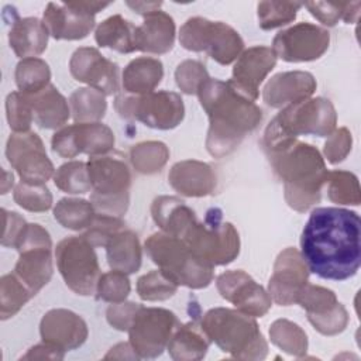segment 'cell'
I'll use <instances>...</instances> for the list:
<instances>
[{"label":"cell","mask_w":361,"mask_h":361,"mask_svg":"<svg viewBox=\"0 0 361 361\" xmlns=\"http://www.w3.org/2000/svg\"><path fill=\"white\" fill-rule=\"evenodd\" d=\"M54 183L65 193L78 195L92 192L87 165L82 161H69L54 173Z\"/></svg>","instance_id":"obj_39"},{"label":"cell","mask_w":361,"mask_h":361,"mask_svg":"<svg viewBox=\"0 0 361 361\" xmlns=\"http://www.w3.org/2000/svg\"><path fill=\"white\" fill-rule=\"evenodd\" d=\"M48 28L37 17H16L8 31V44L14 54L21 58H37L47 49Z\"/></svg>","instance_id":"obj_26"},{"label":"cell","mask_w":361,"mask_h":361,"mask_svg":"<svg viewBox=\"0 0 361 361\" xmlns=\"http://www.w3.org/2000/svg\"><path fill=\"white\" fill-rule=\"evenodd\" d=\"M313 17H316L322 24L333 27L338 20H344L347 24L357 23L358 10L361 7L360 1L353 3H333V1H307L302 3Z\"/></svg>","instance_id":"obj_38"},{"label":"cell","mask_w":361,"mask_h":361,"mask_svg":"<svg viewBox=\"0 0 361 361\" xmlns=\"http://www.w3.org/2000/svg\"><path fill=\"white\" fill-rule=\"evenodd\" d=\"M180 326L176 314L164 307L140 306L128 327L130 344L138 358L159 357Z\"/></svg>","instance_id":"obj_13"},{"label":"cell","mask_w":361,"mask_h":361,"mask_svg":"<svg viewBox=\"0 0 361 361\" xmlns=\"http://www.w3.org/2000/svg\"><path fill=\"white\" fill-rule=\"evenodd\" d=\"M309 269L300 252L292 247L285 248L274 264L268 282V293L281 306L296 303L303 286L307 283Z\"/></svg>","instance_id":"obj_19"},{"label":"cell","mask_w":361,"mask_h":361,"mask_svg":"<svg viewBox=\"0 0 361 361\" xmlns=\"http://www.w3.org/2000/svg\"><path fill=\"white\" fill-rule=\"evenodd\" d=\"M210 76L204 66L197 61H183L175 71V80L178 87L186 94H196L200 85Z\"/></svg>","instance_id":"obj_47"},{"label":"cell","mask_w":361,"mask_h":361,"mask_svg":"<svg viewBox=\"0 0 361 361\" xmlns=\"http://www.w3.org/2000/svg\"><path fill=\"white\" fill-rule=\"evenodd\" d=\"M107 262L111 269L134 274L141 267L142 250L137 234L127 227L116 231L104 244Z\"/></svg>","instance_id":"obj_28"},{"label":"cell","mask_w":361,"mask_h":361,"mask_svg":"<svg viewBox=\"0 0 361 361\" xmlns=\"http://www.w3.org/2000/svg\"><path fill=\"white\" fill-rule=\"evenodd\" d=\"M25 96L30 102L34 121L41 128H62L71 117V107L68 100L51 83L42 90Z\"/></svg>","instance_id":"obj_27"},{"label":"cell","mask_w":361,"mask_h":361,"mask_svg":"<svg viewBox=\"0 0 361 361\" xmlns=\"http://www.w3.org/2000/svg\"><path fill=\"white\" fill-rule=\"evenodd\" d=\"M144 245L158 269L178 286L202 289L213 281V265L199 258L180 238L159 231L151 234Z\"/></svg>","instance_id":"obj_6"},{"label":"cell","mask_w":361,"mask_h":361,"mask_svg":"<svg viewBox=\"0 0 361 361\" xmlns=\"http://www.w3.org/2000/svg\"><path fill=\"white\" fill-rule=\"evenodd\" d=\"M168 180L178 193L189 197L207 196L216 189L213 168L206 162L195 159L176 162L168 173Z\"/></svg>","instance_id":"obj_24"},{"label":"cell","mask_w":361,"mask_h":361,"mask_svg":"<svg viewBox=\"0 0 361 361\" xmlns=\"http://www.w3.org/2000/svg\"><path fill=\"white\" fill-rule=\"evenodd\" d=\"M14 202L28 212H47L52 206V195L47 185H31L20 182L13 192Z\"/></svg>","instance_id":"obj_45"},{"label":"cell","mask_w":361,"mask_h":361,"mask_svg":"<svg viewBox=\"0 0 361 361\" xmlns=\"http://www.w3.org/2000/svg\"><path fill=\"white\" fill-rule=\"evenodd\" d=\"M135 30L130 20H126L120 14H114L102 21L96 31L94 39L103 48H110L120 54L135 52Z\"/></svg>","instance_id":"obj_31"},{"label":"cell","mask_w":361,"mask_h":361,"mask_svg":"<svg viewBox=\"0 0 361 361\" xmlns=\"http://www.w3.org/2000/svg\"><path fill=\"white\" fill-rule=\"evenodd\" d=\"M164 76V66L158 58L138 56L124 68L121 83L123 89L134 96L154 92Z\"/></svg>","instance_id":"obj_29"},{"label":"cell","mask_w":361,"mask_h":361,"mask_svg":"<svg viewBox=\"0 0 361 361\" xmlns=\"http://www.w3.org/2000/svg\"><path fill=\"white\" fill-rule=\"evenodd\" d=\"M124 227H126V223L120 217L104 214V213H96L92 224L86 228L83 235L94 247H104L110 235H113L116 231Z\"/></svg>","instance_id":"obj_48"},{"label":"cell","mask_w":361,"mask_h":361,"mask_svg":"<svg viewBox=\"0 0 361 361\" xmlns=\"http://www.w3.org/2000/svg\"><path fill=\"white\" fill-rule=\"evenodd\" d=\"M351 133L345 127L334 130L324 144V155L327 161L330 164L341 162L351 151Z\"/></svg>","instance_id":"obj_49"},{"label":"cell","mask_w":361,"mask_h":361,"mask_svg":"<svg viewBox=\"0 0 361 361\" xmlns=\"http://www.w3.org/2000/svg\"><path fill=\"white\" fill-rule=\"evenodd\" d=\"M175 21L162 10L144 16V21L135 30V48L147 54H166L175 44Z\"/></svg>","instance_id":"obj_25"},{"label":"cell","mask_w":361,"mask_h":361,"mask_svg":"<svg viewBox=\"0 0 361 361\" xmlns=\"http://www.w3.org/2000/svg\"><path fill=\"white\" fill-rule=\"evenodd\" d=\"M271 341L293 357H303L307 350L306 333L286 319L275 320L269 329Z\"/></svg>","instance_id":"obj_36"},{"label":"cell","mask_w":361,"mask_h":361,"mask_svg":"<svg viewBox=\"0 0 361 361\" xmlns=\"http://www.w3.org/2000/svg\"><path fill=\"white\" fill-rule=\"evenodd\" d=\"M274 172L283 182L286 203L305 212L320 202L329 171L316 147L292 140L265 149Z\"/></svg>","instance_id":"obj_3"},{"label":"cell","mask_w":361,"mask_h":361,"mask_svg":"<svg viewBox=\"0 0 361 361\" xmlns=\"http://www.w3.org/2000/svg\"><path fill=\"white\" fill-rule=\"evenodd\" d=\"M329 44L327 30L312 23H298L274 37L272 51L276 58L286 62H309L319 59L327 51Z\"/></svg>","instance_id":"obj_16"},{"label":"cell","mask_w":361,"mask_h":361,"mask_svg":"<svg viewBox=\"0 0 361 361\" xmlns=\"http://www.w3.org/2000/svg\"><path fill=\"white\" fill-rule=\"evenodd\" d=\"M179 238L213 267L233 262L240 252L238 233L231 223L221 220L220 209H210L203 223L195 217Z\"/></svg>","instance_id":"obj_8"},{"label":"cell","mask_w":361,"mask_h":361,"mask_svg":"<svg viewBox=\"0 0 361 361\" xmlns=\"http://www.w3.org/2000/svg\"><path fill=\"white\" fill-rule=\"evenodd\" d=\"M130 290L131 285L127 274L111 269L100 275L96 286V299L109 303H120L127 299Z\"/></svg>","instance_id":"obj_44"},{"label":"cell","mask_w":361,"mask_h":361,"mask_svg":"<svg viewBox=\"0 0 361 361\" xmlns=\"http://www.w3.org/2000/svg\"><path fill=\"white\" fill-rule=\"evenodd\" d=\"M96 216V209L92 202L76 197L61 199L54 207L55 220L69 230H86Z\"/></svg>","instance_id":"obj_33"},{"label":"cell","mask_w":361,"mask_h":361,"mask_svg":"<svg viewBox=\"0 0 361 361\" xmlns=\"http://www.w3.org/2000/svg\"><path fill=\"white\" fill-rule=\"evenodd\" d=\"M35 293L14 274H6L0 279V317H13Z\"/></svg>","instance_id":"obj_34"},{"label":"cell","mask_w":361,"mask_h":361,"mask_svg":"<svg viewBox=\"0 0 361 361\" xmlns=\"http://www.w3.org/2000/svg\"><path fill=\"white\" fill-rule=\"evenodd\" d=\"M3 175H4V179H3V188H1V193L3 195H6L7 193V183L13 188V185H14V178H13V173H8V172H6V171H3Z\"/></svg>","instance_id":"obj_54"},{"label":"cell","mask_w":361,"mask_h":361,"mask_svg":"<svg viewBox=\"0 0 361 361\" xmlns=\"http://www.w3.org/2000/svg\"><path fill=\"white\" fill-rule=\"evenodd\" d=\"M169 158L168 147L161 141H145L130 149V159L140 173L159 172Z\"/></svg>","instance_id":"obj_37"},{"label":"cell","mask_w":361,"mask_h":361,"mask_svg":"<svg viewBox=\"0 0 361 361\" xmlns=\"http://www.w3.org/2000/svg\"><path fill=\"white\" fill-rule=\"evenodd\" d=\"M6 157L25 183L45 185L47 180L54 178L55 168L37 133L11 134L7 141Z\"/></svg>","instance_id":"obj_14"},{"label":"cell","mask_w":361,"mask_h":361,"mask_svg":"<svg viewBox=\"0 0 361 361\" xmlns=\"http://www.w3.org/2000/svg\"><path fill=\"white\" fill-rule=\"evenodd\" d=\"M87 172L92 183L90 202L99 213L121 217L130 202L131 172L120 152L90 157Z\"/></svg>","instance_id":"obj_7"},{"label":"cell","mask_w":361,"mask_h":361,"mask_svg":"<svg viewBox=\"0 0 361 361\" xmlns=\"http://www.w3.org/2000/svg\"><path fill=\"white\" fill-rule=\"evenodd\" d=\"M327 196L338 204H360V186L354 173L347 171H330L326 178Z\"/></svg>","instance_id":"obj_41"},{"label":"cell","mask_w":361,"mask_h":361,"mask_svg":"<svg viewBox=\"0 0 361 361\" xmlns=\"http://www.w3.org/2000/svg\"><path fill=\"white\" fill-rule=\"evenodd\" d=\"M52 151L62 158H75L79 154L90 157L109 154L114 147V134L106 124L75 123L59 128L51 140Z\"/></svg>","instance_id":"obj_15"},{"label":"cell","mask_w":361,"mask_h":361,"mask_svg":"<svg viewBox=\"0 0 361 361\" xmlns=\"http://www.w3.org/2000/svg\"><path fill=\"white\" fill-rule=\"evenodd\" d=\"M298 1H261L257 6L258 25L262 30H274L289 24L295 20L299 8Z\"/></svg>","instance_id":"obj_42"},{"label":"cell","mask_w":361,"mask_h":361,"mask_svg":"<svg viewBox=\"0 0 361 361\" xmlns=\"http://www.w3.org/2000/svg\"><path fill=\"white\" fill-rule=\"evenodd\" d=\"M69 107L75 123H96L106 114V94L93 87L76 89L69 97Z\"/></svg>","instance_id":"obj_32"},{"label":"cell","mask_w":361,"mask_h":361,"mask_svg":"<svg viewBox=\"0 0 361 361\" xmlns=\"http://www.w3.org/2000/svg\"><path fill=\"white\" fill-rule=\"evenodd\" d=\"M210 340L195 322L180 324L172 334L166 350L176 361L202 360L209 348Z\"/></svg>","instance_id":"obj_30"},{"label":"cell","mask_w":361,"mask_h":361,"mask_svg":"<svg viewBox=\"0 0 361 361\" xmlns=\"http://www.w3.org/2000/svg\"><path fill=\"white\" fill-rule=\"evenodd\" d=\"M69 71L78 82H83L106 96L120 90L118 65L104 58L96 48H78L69 61Z\"/></svg>","instance_id":"obj_18"},{"label":"cell","mask_w":361,"mask_h":361,"mask_svg":"<svg viewBox=\"0 0 361 361\" xmlns=\"http://www.w3.org/2000/svg\"><path fill=\"white\" fill-rule=\"evenodd\" d=\"M51 71L41 58H25L17 63L16 83L18 92L25 94L37 93L49 85Z\"/></svg>","instance_id":"obj_35"},{"label":"cell","mask_w":361,"mask_h":361,"mask_svg":"<svg viewBox=\"0 0 361 361\" xmlns=\"http://www.w3.org/2000/svg\"><path fill=\"white\" fill-rule=\"evenodd\" d=\"M114 109L120 117L141 121L155 130H172L185 117L182 97L169 90L151 92L142 96L118 94L114 100Z\"/></svg>","instance_id":"obj_10"},{"label":"cell","mask_w":361,"mask_h":361,"mask_svg":"<svg viewBox=\"0 0 361 361\" xmlns=\"http://www.w3.org/2000/svg\"><path fill=\"white\" fill-rule=\"evenodd\" d=\"M65 357V353L47 344V343H42V344H37L34 347H31L25 355L21 357V360H32V358H38V360H62Z\"/></svg>","instance_id":"obj_52"},{"label":"cell","mask_w":361,"mask_h":361,"mask_svg":"<svg viewBox=\"0 0 361 361\" xmlns=\"http://www.w3.org/2000/svg\"><path fill=\"white\" fill-rule=\"evenodd\" d=\"M196 94L209 117L206 148L214 158L231 154L262 120V110L255 102L240 93L228 80L209 78Z\"/></svg>","instance_id":"obj_2"},{"label":"cell","mask_w":361,"mask_h":361,"mask_svg":"<svg viewBox=\"0 0 361 361\" xmlns=\"http://www.w3.org/2000/svg\"><path fill=\"white\" fill-rule=\"evenodd\" d=\"M316 86V80L309 72H281L268 80L262 92V99L269 107L281 109L290 103L309 99L314 93Z\"/></svg>","instance_id":"obj_23"},{"label":"cell","mask_w":361,"mask_h":361,"mask_svg":"<svg viewBox=\"0 0 361 361\" xmlns=\"http://www.w3.org/2000/svg\"><path fill=\"white\" fill-rule=\"evenodd\" d=\"M3 213V220H4V230H3V237H1V245L4 247H16V243L18 237L21 235L24 227H25V220L16 212H8L6 209L1 210Z\"/></svg>","instance_id":"obj_51"},{"label":"cell","mask_w":361,"mask_h":361,"mask_svg":"<svg viewBox=\"0 0 361 361\" xmlns=\"http://www.w3.org/2000/svg\"><path fill=\"white\" fill-rule=\"evenodd\" d=\"M276 55L272 48L255 45L245 49L237 59L233 68V76L228 82L245 97L255 102L258 99V86L267 75L275 68Z\"/></svg>","instance_id":"obj_20"},{"label":"cell","mask_w":361,"mask_h":361,"mask_svg":"<svg viewBox=\"0 0 361 361\" xmlns=\"http://www.w3.org/2000/svg\"><path fill=\"white\" fill-rule=\"evenodd\" d=\"M39 334L44 343L66 353L80 347L89 334L86 322L72 310L52 309L39 323Z\"/></svg>","instance_id":"obj_22"},{"label":"cell","mask_w":361,"mask_h":361,"mask_svg":"<svg viewBox=\"0 0 361 361\" xmlns=\"http://www.w3.org/2000/svg\"><path fill=\"white\" fill-rule=\"evenodd\" d=\"M56 267L66 286L80 296L96 293L100 267L94 245L82 235H69L55 248Z\"/></svg>","instance_id":"obj_11"},{"label":"cell","mask_w":361,"mask_h":361,"mask_svg":"<svg viewBox=\"0 0 361 361\" xmlns=\"http://www.w3.org/2000/svg\"><path fill=\"white\" fill-rule=\"evenodd\" d=\"M141 305L134 302H120V303H111L106 312V317L110 326L120 331H127L135 312L138 310Z\"/></svg>","instance_id":"obj_50"},{"label":"cell","mask_w":361,"mask_h":361,"mask_svg":"<svg viewBox=\"0 0 361 361\" xmlns=\"http://www.w3.org/2000/svg\"><path fill=\"white\" fill-rule=\"evenodd\" d=\"M178 290V285L171 281L161 269L149 271L137 281V293L142 300L157 302L172 298Z\"/></svg>","instance_id":"obj_43"},{"label":"cell","mask_w":361,"mask_h":361,"mask_svg":"<svg viewBox=\"0 0 361 361\" xmlns=\"http://www.w3.org/2000/svg\"><path fill=\"white\" fill-rule=\"evenodd\" d=\"M127 6L131 7L133 10H135L138 14L145 16V14H148L151 11L159 10L162 3L161 1H158V3L157 1H154V3H145V1H135V3H133V1H127Z\"/></svg>","instance_id":"obj_53"},{"label":"cell","mask_w":361,"mask_h":361,"mask_svg":"<svg viewBox=\"0 0 361 361\" xmlns=\"http://www.w3.org/2000/svg\"><path fill=\"white\" fill-rule=\"evenodd\" d=\"M296 303L306 310L307 320L322 317L333 312L340 305L333 290L323 286L310 285L309 282L300 290Z\"/></svg>","instance_id":"obj_40"},{"label":"cell","mask_w":361,"mask_h":361,"mask_svg":"<svg viewBox=\"0 0 361 361\" xmlns=\"http://www.w3.org/2000/svg\"><path fill=\"white\" fill-rule=\"evenodd\" d=\"M337 124L334 106L324 97H309L285 106L268 124L262 147L269 149L299 135L329 137Z\"/></svg>","instance_id":"obj_5"},{"label":"cell","mask_w":361,"mask_h":361,"mask_svg":"<svg viewBox=\"0 0 361 361\" xmlns=\"http://www.w3.org/2000/svg\"><path fill=\"white\" fill-rule=\"evenodd\" d=\"M361 223L357 212L316 207L300 237V255L307 269L323 279L353 278L361 264Z\"/></svg>","instance_id":"obj_1"},{"label":"cell","mask_w":361,"mask_h":361,"mask_svg":"<svg viewBox=\"0 0 361 361\" xmlns=\"http://www.w3.org/2000/svg\"><path fill=\"white\" fill-rule=\"evenodd\" d=\"M6 114L10 128L14 133L30 131L34 121L32 111L27 96L21 92H11L6 99Z\"/></svg>","instance_id":"obj_46"},{"label":"cell","mask_w":361,"mask_h":361,"mask_svg":"<svg viewBox=\"0 0 361 361\" xmlns=\"http://www.w3.org/2000/svg\"><path fill=\"white\" fill-rule=\"evenodd\" d=\"M216 286L223 299L245 314L262 317L271 309L272 299L269 293L241 269L220 274L216 279Z\"/></svg>","instance_id":"obj_17"},{"label":"cell","mask_w":361,"mask_h":361,"mask_svg":"<svg viewBox=\"0 0 361 361\" xmlns=\"http://www.w3.org/2000/svg\"><path fill=\"white\" fill-rule=\"evenodd\" d=\"M44 24L55 39H83L94 28V16L86 11L80 1H49L44 10Z\"/></svg>","instance_id":"obj_21"},{"label":"cell","mask_w":361,"mask_h":361,"mask_svg":"<svg viewBox=\"0 0 361 361\" xmlns=\"http://www.w3.org/2000/svg\"><path fill=\"white\" fill-rule=\"evenodd\" d=\"M18 259L14 274L34 292H39L52 276V241L37 223H27L16 247Z\"/></svg>","instance_id":"obj_12"},{"label":"cell","mask_w":361,"mask_h":361,"mask_svg":"<svg viewBox=\"0 0 361 361\" xmlns=\"http://www.w3.org/2000/svg\"><path fill=\"white\" fill-rule=\"evenodd\" d=\"M180 45L193 52H206L220 65L233 63L243 52L244 41L238 31L223 21L190 17L179 31Z\"/></svg>","instance_id":"obj_9"},{"label":"cell","mask_w":361,"mask_h":361,"mask_svg":"<svg viewBox=\"0 0 361 361\" xmlns=\"http://www.w3.org/2000/svg\"><path fill=\"white\" fill-rule=\"evenodd\" d=\"M210 341L237 360H264L268 344L255 319L238 309L214 307L206 312L200 324Z\"/></svg>","instance_id":"obj_4"}]
</instances>
